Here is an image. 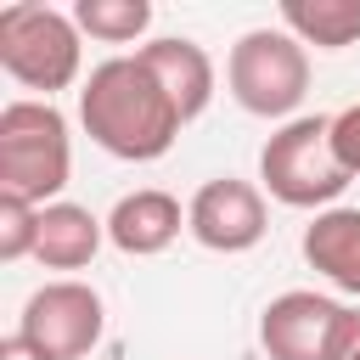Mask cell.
<instances>
[{"label": "cell", "mask_w": 360, "mask_h": 360, "mask_svg": "<svg viewBox=\"0 0 360 360\" xmlns=\"http://www.w3.org/2000/svg\"><path fill=\"white\" fill-rule=\"evenodd\" d=\"M354 315L360 309H349L326 292L292 287V292L264 304L259 343H264L270 360H343V349L354 338Z\"/></svg>", "instance_id": "obj_6"}, {"label": "cell", "mask_w": 360, "mask_h": 360, "mask_svg": "<svg viewBox=\"0 0 360 360\" xmlns=\"http://www.w3.org/2000/svg\"><path fill=\"white\" fill-rule=\"evenodd\" d=\"M343 360H360V315H354V338H349V349H343Z\"/></svg>", "instance_id": "obj_18"}, {"label": "cell", "mask_w": 360, "mask_h": 360, "mask_svg": "<svg viewBox=\"0 0 360 360\" xmlns=\"http://www.w3.org/2000/svg\"><path fill=\"white\" fill-rule=\"evenodd\" d=\"M281 28L298 45L343 51L360 39V0H281Z\"/></svg>", "instance_id": "obj_13"}, {"label": "cell", "mask_w": 360, "mask_h": 360, "mask_svg": "<svg viewBox=\"0 0 360 360\" xmlns=\"http://www.w3.org/2000/svg\"><path fill=\"white\" fill-rule=\"evenodd\" d=\"M332 146H338L343 169H349V174H360V101H354V107H343V112L332 118Z\"/></svg>", "instance_id": "obj_16"}, {"label": "cell", "mask_w": 360, "mask_h": 360, "mask_svg": "<svg viewBox=\"0 0 360 360\" xmlns=\"http://www.w3.org/2000/svg\"><path fill=\"white\" fill-rule=\"evenodd\" d=\"M259 180H264V191L276 197V202H287V208H338V197H343V186L354 180L349 169H343V158H338V146H332V118H287L270 141H264V152H259Z\"/></svg>", "instance_id": "obj_3"}, {"label": "cell", "mask_w": 360, "mask_h": 360, "mask_svg": "<svg viewBox=\"0 0 360 360\" xmlns=\"http://www.w3.org/2000/svg\"><path fill=\"white\" fill-rule=\"evenodd\" d=\"M225 84L242 112L253 118H287L309 96V51L287 28H248L231 45Z\"/></svg>", "instance_id": "obj_5"}, {"label": "cell", "mask_w": 360, "mask_h": 360, "mask_svg": "<svg viewBox=\"0 0 360 360\" xmlns=\"http://www.w3.org/2000/svg\"><path fill=\"white\" fill-rule=\"evenodd\" d=\"M0 360H56V354H45L39 343H28L22 332H11L6 343H0Z\"/></svg>", "instance_id": "obj_17"}, {"label": "cell", "mask_w": 360, "mask_h": 360, "mask_svg": "<svg viewBox=\"0 0 360 360\" xmlns=\"http://www.w3.org/2000/svg\"><path fill=\"white\" fill-rule=\"evenodd\" d=\"M73 22H79V34H90L101 45H129L152 28V6L146 0H79Z\"/></svg>", "instance_id": "obj_14"}, {"label": "cell", "mask_w": 360, "mask_h": 360, "mask_svg": "<svg viewBox=\"0 0 360 360\" xmlns=\"http://www.w3.org/2000/svg\"><path fill=\"white\" fill-rule=\"evenodd\" d=\"M79 62H84V51H79L73 11H56V6H6L0 11V68L22 90H39V101L68 90L79 79Z\"/></svg>", "instance_id": "obj_4"}, {"label": "cell", "mask_w": 360, "mask_h": 360, "mask_svg": "<svg viewBox=\"0 0 360 360\" xmlns=\"http://www.w3.org/2000/svg\"><path fill=\"white\" fill-rule=\"evenodd\" d=\"M180 225H186L180 202H174L169 191H158V186H141V191H129V197L112 202V214H107V242H112L118 253H129V259H152V253H163V248L180 236Z\"/></svg>", "instance_id": "obj_9"}, {"label": "cell", "mask_w": 360, "mask_h": 360, "mask_svg": "<svg viewBox=\"0 0 360 360\" xmlns=\"http://www.w3.org/2000/svg\"><path fill=\"white\" fill-rule=\"evenodd\" d=\"M101 292L84 287V281H45L39 292H28L22 315H17V332L28 343H39L45 354L56 360H84L96 343H101Z\"/></svg>", "instance_id": "obj_7"}, {"label": "cell", "mask_w": 360, "mask_h": 360, "mask_svg": "<svg viewBox=\"0 0 360 360\" xmlns=\"http://www.w3.org/2000/svg\"><path fill=\"white\" fill-rule=\"evenodd\" d=\"M79 124L101 152L124 163H152L174 146L186 118L174 112L169 90L152 79L141 56H107L101 68H90L79 90Z\"/></svg>", "instance_id": "obj_1"}, {"label": "cell", "mask_w": 360, "mask_h": 360, "mask_svg": "<svg viewBox=\"0 0 360 360\" xmlns=\"http://www.w3.org/2000/svg\"><path fill=\"white\" fill-rule=\"evenodd\" d=\"M68 174H73L68 118L39 96L6 101L0 107V197L51 208V202H62Z\"/></svg>", "instance_id": "obj_2"}, {"label": "cell", "mask_w": 360, "mask_h": 360, "mask_svg": "<svg viewBox=\"0 0 360 360\" xmlns=\"http://www.w3.org/2000/svg\"><path fill=\"white\" fill-rule=\"evenodd\" d=\"M186 231L208 248V253H248L264 242L270 214H264V191L253 180L219 174L208 186H197V197L186 202Z\"/></svg>", "instance_id": "obj_8"}, {"label": "cell", "mask_w": 360, "mask_h": 360, "mask_svg": "<svg viewBox=\"0 0 360 360\" xmlns=\"http://www.w3.org/2000/svg\"><path fill=\"white\" fill-rule=\"evenodd\" d=\"M39 248V208L0 197V259H28Z\"/></svg>", "instance_id": "obj_15"}, {"label": "cell", "mask_w": 360, "mask_h": 360, "mask_svg": "<svg viewBox=\"0 0 360 360\" xmlns=\"http://www.w3.org/2000/svg\"><path fill=\"white\" fill-rule=\"evenodd\" d=\"M135 56L152 68V79L169 90V101H174V112H180L186 124L214 101V62H208V51H202L197 39H180V34L146 39Z\"/></svg>", "instance_id": "obj_10"}, {"label": "cell", "mask_w": 360, "mask_h": 360, "mask_svg": "<svg viewBox=\"0 0 360 360\" xmlns=\"http://www.w3.org/2000/svg\"><path fill=\"white\" fill-rule=\"evenodd\" d=\"M107 236V219H96L84 202H51L39 208V248L34 259L45 270H84Z\"/></svg>", "instance_id": "obj_12"}, {"label": "cell", "mask_w": 360, "mask_h": 360, "mask_svg": "<svg viewBox=\"0 0 360 360\" xmlns=\"http://www.w3.org/2000/svg\"><path fill=\"white\" fill-rule=\"evenodd\" d=\"M304 259L332 287L360 298V208H321L304 225Z\"/></svg>", "instance_id": "obj_11"}]
</instances>
